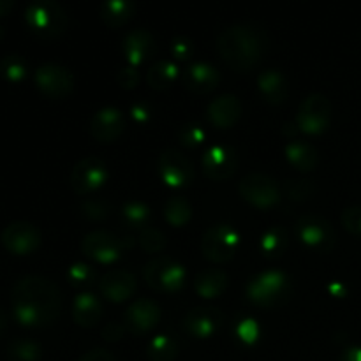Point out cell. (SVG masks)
<instances>
[{
  "label": "cell",
  "instance_id": "obj_1",
  "mask_svg": "<svg viewBox=\"0 0 361 361\" xmlns=\"http://www.w3.org/2000/svg\"><path fill=\"white\" fill-rule=\"evenodd\" d=\"M13 316L21 326H48L59 317L62 309V293L59 286L42 275H25L11 289Z\"/></svg>",
  "mask_w": 361,
  "mask_h": 361
},
{
  "label": "cell",
  "instance_id": "obj_2",
  "mask_svg": "<svg viewBox=\"0 0 361 361\" xmlns=\"http://www.w3.org/2000/svg\"><path fill=\"white\" fill-rule=\"evenodd\" d=\"M215 48L231 69L245 73L263 60L270 48L268 30L257 21H238L219 34Z\"/></svg>",
  "mask_w": 361,
  "mask_h": 361
},
{
  "label": "cell",
  "instance_id": "obj_3",
  "mask_svg": "<svg viewBox=\"0 0 361 361\" xmlns=\"http://www.w3.org/2000/svg\"><path fill=\"white\" fill-rule=\"evenodd\" d=\"M293 284L288 274L281 270H264L252 275L245 286V295L254 305L271 307L282 305L291 296Z\"/></svg>",
  "mask_w": 361,
  "mask_h": 361
},
{
  "label": "cell",
  "instance_id": "obj_4",
  "mask_svg": "<svg viewBox=\"0 0 361 361\" xmlns=\"http://www.w3.org/2000/svg\"><path fill=\"white\" fill-rule=\"evenodd\" d=\"M25 21L35 35L51 39L66 32L69 16L56 0H34L25 9Z\"/></svg>",
  "mask_w": 361,
  "mask_h": 361
},
{
  "label": "cell",
  "instance_id": "obj_5",
  "mask_svg": "<svg viewBox=\"0 0 361 361\" xmlns=\"http://www.w3.org/2000/svg\"><path fill=\"white\" fill-rule=\"evenodd\" d=\"M136 243L133 236H118L108 229H94L81 240V250L87 257L101 264L113 263L122 256L123 250Z\"/></svg>",
  "mask_w": 361,
  "mask_h": 361
},
{
  "label": "cell",
  "instance_id": "obj_6",
  "mask_svg": "<svg viewBox=\"0 0 361 361\" xmlns=\"http://www.w3.org/2000/svg\"><path fill=\"white\" fill-rule=\"evenodd\" d=\"M143 279L155 291L176 293L185 284L187 270L173 257L157 256L145 264Z\"/></svg>",
  "mask_w": 361,
  "mask_h": 361
},
{
  "label": "cell",
  "instance_id": "obj_7",
  "mask_svg": "<svg viewBox=\"0 0 361 361\" xmlns=\"http://www.w3.org/2000/svg\"><path fill=\"white\" fill-rule=\"evenodd\" d=\"M240 233L228 222L210 226L201 238V250L212 263H226L233 259L240 247Z\"/></svg>",
  "mask_w": 361,
  "mask_h": 361
},
{
  "label": "cell",
  "instance_id": "obj_8",
  "mask_svg": "<svg viewBox=\"0 0 361 361\" xmlns=\"http://www.w3.org/2000/svg\"><path fill=\"white\" fill-rule=\"evenodd\" d=\"M296 235L303 245L317 250L330 252L337 245V233L334 224L319 214H303L296 221Z\"/></svg>",
  "mask_w": 361,
  "mask_h": 361
},
{
  "label": "cell",
  "instance_id": "obj_9",
  "mask_svg": "<svg viewBox=\"0 0 361 361\" xmlns=\"http://www.w3.org/2000/svg\"><path fill=\"white\" fill-rule=\"evenodd\" d=\"M238 192L247 203L256 208H271L282 197L281 185L274 176L261 171L247 173L238 183Z\"/></svg>",
  "mask_w": 361,
  "mask_h": 361
},
{
  "label": "cell",
  "instance_id": "obj_10",
  "mask_svg": "<svg viewBox=\"0 0 361 361\" xmlns=\"http://www.w3.org/2000/svg\"><path fill=\"white\" fill-rule=\"evenodd\" d=\"M334 106L324 94L314 92L309 94L298 106L296 126L305 134H321L330 127Z\"/></svg>",
  "mask_w": 361,
  "mask_h": 361
},
{
  "label": "cell",
  "instance_id": "obj_11",
  "mask_svg": "<svg viewBox=\"0 0 361 361\" xmlns=\"http://www.w3.org/2000/svg\"><path fill=\"white\" fill-rule=\"evenodd\" d=\"M34 81L39 90L51 99H63L73 94L74 74L66 66L56 62H46L35 69Z\"/></svg>",
  "mask_w": 361,
  "mask_h": 361
},
{
  "label": "cell",
  "instance_id": "obj_12",
  "mask_svg": "<svg viewBox=\"0 0 361 361\" xmlns=\"http://www.w3.org/2000/svg\"><path fill=\"white\" fill-rule=\"evenodd\" d=\"M2 245L16 256H28L42 243V233L34 222L13 221L0 233Z\"/></svg>",
  "mask_w": 361,
  "mask_h": 361
},
{
  "label": "cell",
  "instance_id": "obj_13",
  "mask_svg": "<svg viewBox=\"0 0 361 361\" xmlns=\"http://www.w3.org/2000/svg\"><path fill=\"white\" fill-rule=\"evenodd\" d=\"M157 169L162 182L169 187H187L194 180V164L187 155L175 148H166L157 159Z\"/></svg>",
  "mask_w": 361,
  "mask_h": 361
},
{
  "label": "cell",
  "instance_id": "obj_14",
  "mask_svg": "<svg viewBox=\"0 0 361 361\" xmlns=\"http://www.w3.org/2000/svg\"><path fill=\"white\" fill-rule=\"evenodd\" d=\"M109 178V169L99 157H83L71 171V187L80 196L101 189Z\"/></svg>",
  "mask_w": 361,
  "mask_h": 361
},
{
  "label": "cell",
  "instance_id": "obj_15",
  "mask_svg": "<svg viewBox=\"0 0 361 361\" xmlns=\"http://www.w3.org/2000/svg\"><path fill=\"white\" fill-rule=\"evenodd\" d=\"M182 324L187 334L204 341V338L214 337L221 330L224 324V314L217 307H194L187 310Z\"/></svg>",
  "mask_w": 361,
  "mask_h": 361
},
{
  "label": "cell",
  "instance_id": "obj_16",
  "mask_svg": "<svg viewBox=\"0 0 361 361\" xmlns=\"http://www.w3.org/2000/svg\"><path fill=\"white\" fill-rule=\"evenodd\" d=\"M162 317L161 305L152 298H137L127 307L123 314V324L129 331L140 335L154 330Z\"/></svg>",
  "mask_w": 361,
  "mask_h": 361
},
{
  "label": "cell",
  "instance_id": "obj_17",
  "mask_svg": "<svg viewBox=\"0 0 361 361\" xmlns=\"http://www.w3.org/2000/svg\"><path fill=\"white\" fill-rule=\"evenodd\" d=\"M238 155L229 145H212L201 157V168L212 180H226L236 171Z\"/></svg>",
  "mask_w": 361,
  "mask_h": 361
},
{
  "label": "cell",
  "instance_id": "obj_18",
  "mask_svg": "<svg viewBox=\"0 0 361 361\" xmlns=\"http://www.w3.org/2000/svg\"><path fill=\"white\" fill-rule=\"evenodd\" d=\"M126 130V115L116 106L97 109L90 120V133L99 143H113Z\"/></svg>",
  "mask_w": 361,
  "mask_h": 361
},
{
  "label": "cell",
  "instance_id": "obj_19",
  "mask_svg": "<svg viewBox=\"0 0 361 361\" xmlns=\"http://www.w3.org/2000/svg\"><path fill=\"white\" fill-rule=\"evenodd\" d=\"M219 81H221L219 69L214 63L204 62V60L192 62L182 73V83L185 85L187 90L194 94H210L219 87Z\"/></svg>",
  "mask_w": 361,
  "mask_h": 361
},
{
  "label": "cell",
  "instance_id": "obj_20",
  "mask_svg": "<svg viewBox=\"0 0 361 361\" xmlns=\"http://www.w3.org/2000/svg\"><path fill=\"white\" fill-rule=\"evenodd\" d=\"M136 275L129 270H122V268L106 271L99 281V289L102 295L115 303L126 302L127 298H130L136 293Z\"/></svg>",
  "mask_w": 361,
  "mask_h": 361
},
{
  "label": "cell",
  "instance_id": "obj_21",
  "mask_svg": "<svg viewBox=\"0 0 361 361\" xmlns=\"http://www.w3.org/2000/svg\"><path fill=\"white\" fill-rule=\"evenodd\" d=\"M208 120L219 129H229L242 116V101L235 94H222L212 99L207 108Z\"/></svg>",
  "mask_w": 361,
  "mask_h": 361
},
{
  "label": "cell",
  "instance_id": "obj_22",
  "mask_svg": "<svg viewBox=\"0 0 361 361\" xmlns=\"http://www.w3.org/2000/svg\"><path fill=\"white\" fill-rule=\"evenodd\" d=\"M122 51L129 66L137 67L155 53V39L147 28H134L127 32L122 41Z\"/></svg>",
  "mask_w": 361,
  "mask_h": 361
},
{
  "label": "cell",
  "instance_id": "obj_23",
  "mask_svg": "<svg viewBox=\"0 0 361 361\" xmlns=\"http://www.w3.org/2000/svg\"><path fill=\"white\" fill-rule=\"evenodd\" d=\"M257 88H259L261 95H263L267 102H270V104H282L289 97L291 85H289L288 76L281 69L270 67V69H264L259 73V76H257Z\"/></svg>",
  "mask_w": 361,
  "mask_h": 361
},
{
  "label": "cell",
  "instance_id": "obj_24",
  "mask_svg": "<svg viewBox=\"0 0 361 361\" xmlns=\"http://www.w3.org/2000/svg\"><path fill=\"white\" fill-rule=\"evenodd\" d=\"M102 316V303L94 293L81 291L73 300V317L80 326L92 328Z\"/></svg>",
  "mask_w": 361,
  "mask_h": 361
},
{
  "label": "cell",
  "instance_id": "obj_25",
  "mask_svg": "<svg viewBox=\"0 0 361 361\" xmlns=\"http://www.w3.org/2000/svg\"><path fill=\"white\" fill-rule=\"evenodd\" d=\"M286 159L293 168H296L302 173H309L316 169L319 162V152L312 143L303 140H293L286 145Z\"/></svg>",
  "mask_w": 361,
  "mask_h": 361
},
{
  "label": "cell",
  "instance_id": "obj_26",
  "mask_svg": "<svg viewBox=\"0 0 361 361\" xmlns=\"http://www.w3.org/2000/svg\"><path fill=\"white\" fill-rule=\"evenodd\" d=\"M229 277L224 270L219 268H207L201 270L194 279V289L201 298H219L228 289Z\"/></svg>",
  "mask_w": 361,
  "mask_h": 361
},
{
  "label": "cell",
  "instance_id": "obj_27",
  "mask_svg": "<svg viewBox=\"0 0 361 361\" xmlns=\"http://www.w3.org/2000/svg\"><path fill=\"white\" fill-rule=\"evenodd\" d=\"M99 13H101V20L104 21L106 27L120 28L134 16L136 4L133 0H106L102 2Z\"/></svg>",
  "mask_w": 361,
  "mask_h": 361
},
{
  "label": "cell",
  "instance_id": "obj_28",
  "mask_svg": "<svg viewBox=\"0 0 361 361\" xmlns=\"http://www.w3.org/2000/svg\"><path fill=\"white\" fill-rule=\"evenodd\" d=\"M180 76V69L173 60L161 59L150 66L147 71V83L155 90H164V88L171 87Z\"/></svg>",
  "mask_w": 361,
  "mask_h": 361
},
{
  "label": "cell",
  "instance_id": "obj_29",
  "mask_svg": "<svg viewBox=\"0 0 361 361\" xmlns=\"http://www.w3.org/2000/svg\"><path fill=\"white\" fill-rule=\"evenodd\" d=\"M289 235L282 226H271L261 235L259 250L267 257H281L288 250Z\"/></svg>",
  "mask_w": 361,
  "mask_h": 361
},
{
  "label": "cell",
  "instance_id": "obj_30",
  "mask_svg": "<svg viewBox=\"0 0 361 361\" xmlns=\"http://www.w3.org/2000/svg\"><path fill=\"white\" fill-rule=\"evenodd\" d=\"M122 221L129 229H145L150 226L152 208L145 201H127L122 207Z\"/></svg>",
  "mask_w": 361,
  "mask_h": 361
},
{
  "label": "cell",
  "instance_id": "obj_31",
  "mask_svg": "<svg viewBox=\"0 0 361 361\" xmlns=\"http://www.w3.org/2000/svg\"><path fill=\"white\" fill-rule=\"evenodd\" d=\"M192 217V204L189 200L180 194L169 197L164 204V219L173 226V228H182Z\"/></svg>",
  "mask_w": 361,
  "mask_h": 361
},
{
  "label": "cell",
  "instance_id": "obj_32",
  "mask_svg": "<svg viewBox=\"0 0 361 361\" xmlns=\"http://www.w3.org/2000/svg\"><path fill=\"white\" fill-rule=\"evenodd\" d=\"M147 355L150 361H173L178 355V342L168 334H159L148 342Z\"/></svg>",
  "mask_w": 361,
  "mask_h": 361
},
{
  "label": "cell",
  "instance_id": "obj_33",
  "mask_svg": "<svg viewBox=\"0 0 361 361\" xmlns=\"http://www.w3.org/2000/svg\"><path fill=\"white\" fill-rule=\"evenodd\" d=\"M28 63L18 53H7L0 59V76L11 83H20L27 78Z\"/></svg>",
  "mask_w": 361,
  "mask_h": 361
},
{
  "label": "cell",
  "instance_id": "obj_34",
  "mask_svg": "<svg viewBox=\"0 0 361 361\" xmlns=\"http://www.w3.org/2000/svg\"><path fill=\"white\" fill-rule=\"evenodd\" d=\"M7 356L13 361H39L42 356V348L30 338H16L7 345Z\"/></svg>",
  "mask_w": 361,
  "mask_h": 361
},
{
  "label": "cell",
  "instance_id": "obj_35",
  "mask_svg": "<svg viewBox=\"0 0 361 361\" xmlns=\"http://www.w3.org/2000/svg\"><path fill=\"white\" fill-rule=\"evenodd\" d=\"M284 194L291 201L296 203H303V201L310 200L316 194V182L310 178H289L284 182Z\"/></svg>",
  "mask_w": 361,
  "mask_h": 361
},
{
  "label": "cell",
  "instance_id": "obj_36",
  "mask_svg": "<svg viewBox=\"0 0 361 361\" xmlns=\"http://www.w3.org/2000/svg\"><path fill=\"white\" fill-rule=\"evenodd\" d=\"M137 243L141 249L148 254H161L168 245V236L155 226H148V228L141 229L140 236H137Z\"/></svg>",
  "mask_w": 361,
  "mask_h": 361
},
{
  "label": "cell",
  "instance_id": "obj_37",
  "mask_svg": "<svg viewBox=\"0 0 361 361\" xmlns=\"http://www.w3.org/2000/svg\"><path fill=\"white\" fill-rule=\"evenodd\" d=\"M67 281L74 286V288H90L95 281H97V274H95L94 267L83 261H76L67 268Z\"/></svg>",
  "mask_w": 361,
  "mask_h": 361
},
{
  "label": "cell",
  "instance_id": "obj_38",
  "mask_svg": "<svg viewBox=\"0 0 361 361\" xmlns=\"http://www.w3.org/2000/svg\"><path fill=\"white\" fill-rule=\"evenodd\" d=\"M80 210L81 215H85L88 221H104L111 214L113 207L102 197H87L81 201Z\"/></svg>",
  "mask_w": 361,
  "mask_h": 361
},
{
  "label": "cell",
  "instance_id": "obj_39",
  "mask_svg": "<svg viewBox=\"0 0 361 361\" xmlns=\"http://www.w3.org/2000/svg\"><path fill=\"white\" fill-rule=\"evenodd\" d=\"M178 140L182 141L183 147L196 148L204 143V140H207V130H204V127L200 122H187L180 127Z\"/></svg>",
  "mask_w": 361,
  "mask_h": 361
},
{
  "label": "cell",
  "instance_id": "obj_40",
  "mask_svg": "<svg viewBox=\"0 0 361 361\" xmlns=\"http://www.w3.org/2000/svg\"><path fill=\"white\" fill-rule=\"evenodd\" d=\"M236 337L240 338V342H243V344L247 345L256 344L261 337L259 323H257L256 319H252V317H245V319H242L238 324H236Z\"/></svg>",
  "mask_w": 361,
  "mask_h": 361
},
{
  "label": "cell",
  "instance_id": "obj_41",
  "mask_svg": "<svg viewBox=\"0 0 361 361\" xmlns=\"http://www.w3.org/2000/svg\"><path fill=\"white\" fill-rule=\"evenodd\" d=\"M169 51H171L173 59L189 60L196 51V46H194L192 39L187 37V35H175L169 42Z\"/></svg>",
  "mask_w": 361,
  "mask_h": 361
},
{
  "label": "cell",
  "instance_id": "obj_42",
  "mask_svg": "<svg viewBox=\"0 0 361 361\" xmlns=\"http://www.w3.org/2000/svg\"><path fill=\"white\" fill-rule=\"evenodd\" d=\"M342 224L353 235L361 236V207L355 204V207H348L341 215Z\"/></svg>",
  "mask_w": 361,
  "mask_h": 361
},
{
  "label": "cell",
  "instance_id": "obj_43",
  "mask_svg": "<svg viewBox=\"0 0 361 361\" xmlns=\"http://www.w3.org/2000/svg\"><path fill=\"white\" fill-rule=\"evenodd\" d=\"M116 81L122 88L127 90H133L140 83V73H137V67L134 66H123L120 67L118 73H116Z\"/></svg>",
  "mask_w": 361,
  "mask_h": 361
},
{
  "label": "cell",
  "instance_id": "obj_44",
  "mask_svg": "<svg viewBox=\"0 0 361 361\" xmlns=\"http://www.w3.org/2000/svg\"><path fill=\"white\" fill-rule=\"evenodd\" d=\"M126 324L118 323V321H109V323H106L104 326H102L101 330V335L104 341L108 342H116L120 341V338L123 337V334H126Z\"/></svg>",
  "mask_w": 361,
  "mask_h": 361
},
{
  "label": "cell",
  "instance_id": "obj_45",
  "mask_svg": "<svg viewBox=\"0 0 361 361\" xmlns=\"http://www.w3.org/2000/svg\"><path fill=\"white\" fill-rule=\"evenodd\" d=\"M152 113L154 111H152V108L147 102H134L130 106V116L140 123H147L152 118Z\"/></svg>",
  "mask_w": 361,
  "mask_h": 361
},
{
  "label": "cell",
  "instance_id": "obj_46",
  "mask_svg": "<svg viewBox=\"0 0 361 361\" xmlns=\"http://www.w3.org/2000/svg\"><path fill=\"white\" fill-rule=\"evenodd\" d=\"M78 361H116L115 355L104 348H94L88 353H85Z\"/></svg>",
  "mask_w": 361,
  "mask_h": 361
},
{
  "label": "cell",
  "instance_id": "obj_47",
  "mask_svg": "<svg viewBox=\"0 0 361 361\" xmlns=\"http://www.w3.org/2000/svg\"><path fill=\"white\" fill-rule=\"evenodd\" d=\"M328 293H330L331 296H335V298H345L349 293V288L344 284V282L334 281L328 284Z\"/></svg>",
  "mask_w": 361,
  "mask_h": 361
},
{
  "label": "cell",
  "instance_id": "obj_48",
  "mask_svg": "<svg viewBox=\"0 0 361 361\" xmlns=\"http://www.w3.org/2000/svg\"><path fill=\"white\" fill-rule=\"evenodd\" d=\"M338 361H361V345H349L341 353Z\"/></svg>",
  "mask_w": 361,
  "mask_h": 361
},
{
  "label": "cell",
  "instance_id": "obj_49",
  "mask_svg": "<svg viewBox=\"0 0 361 361\" xmlns=\"http://www.w3.org/2000/svg\"><path fill=\"white\" fill-rule=\"evenodd\" d=\"M298 133H302V130L298 129V126H296V122H288L284 126V129H282V134H284L286 137H289V140H295V136Z\"/></svg>",
  "mask_w": 361,
  "mask_h": 361
},
{
  "label": "cell",
  "instance_id": "obj_50",
  "mask_svg": "<svg viewBox=\"0 0 361 361\" xmlns=\"http://www.w3.org/2000/svg\"><path fill=\"white\" fill-rule=\"evenodd\" d=\"M13 7H14L13 0H0V16H4V14L9 13Z\"/></svg>",
  "mask_w": 361,
  "mask_h": 361
},
{
  "label": "cell",
  "instance_id": "obj_51",
  "mask_svg": "<svg viewBox=\"0 0 361 361\" xmlns=\"http://www.w3.org/2000/svg\"><path fill=\"white\" fill-rule=\"evenodd\" d=\"M7 330V314L4 312V309L0 307V335Z\"/></svg>",
  "mask_w": 361,
  "mask_h": 361
},
{
  "label": "cell",
  "instance_id": "obj_52",
  "mask_svg": "<svg viewBox=\"0 0 361 361\" xmlns=\"http://www.w3.org/2000/svg\"><path fill=\"white\" fill-rule=\"evenodd\" d=\"M4 35H6V27H4L2 23H0V41L4 39Z\"/></svg>",
  "mask_w": 361,
  "mask_h": 361
}]
</instances>
